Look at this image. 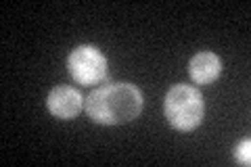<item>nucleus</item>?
Returning a JSON list of instances; mask_svg holds the SVG:
<instances>
[{
    "label": "nucleus",
    "instance_id": "1",
    "mask_svg": "<svg viewBox=\"0 0 251 167\" xmlns=\"http://www.w3.org/2000/svg\"><path fill=\"white\" fill-rule=\"evenodd\" d=\"M145 96L130 82H111L92 90L84 100L88 117L99 125H122L143 113Z\"/></svg>",
    "mask_w": 251,
    "mask_h": 167
},
{
    "label": "nucleus",
    "instance_id": "6",
    "mask_svg": "<svg viewBox=\"0 0 251 167\" xmlns=\"http://www.w3.org/2000/svg\"><path fill=\"white\" fill-rule=\"evenodd\" d=\"M234 159H237L239 165H251V140L245 138L241 140L237 146H234Z\"/></svg>",
    "mask_w": 251,
    "mask_h": 167
},
{
    "label": "nucleus",
    "instance_id": "2",
    "mask_svg": "<svg viewBox=\"0 0 251 167\" xmlns=\"http://www.w3.org/2000/svg\"><path fill=\"white\" fill-rule=\"evenodd\" d=\"M163 113L172 128L178 132H193L205 117V102L197 88L188 84H176L166 94Z\"/></svg>",
    "mask_w": 251,
    "mask_h": 167
},
{
    "label": "nucleus",
    "instance_id": "5",
    "mask_svg": "<svg viewBox=\"0 0 251 167\" xmlns=\"http://www.w3.org/2000/svg\"><path fill=\"white\" fill-rule=\"evenodd\" d=\"M188 75L195 84L209 86L222 75V61L216 52L201 50L188 61Z\"/></svg>",
    "mask_w": 251,
    "mask_h": 167
},
{
    "label": "nucleus",
    "instance_id": "3",
    "mask_svg": "<svg viewBox=\"0 0 251 167\" xmlns=\"http://www.w3.org/2000/svg\"><path fill=\"white\" fill-rule=\"evenodd\" d=\"M67 71L80 86H97L107 77L109 61L97 46L80 44L69 52Z\"/></svg>",
    "mask_w": 251,
    "mask_h": 167
},
{
    "label": "nucleus",
    "instance_id": "4",
    "mask_svg": "<svg viewBox=\"0 0 251 167\" xmlns=\"http://www.w3.org/2000/svg\"><path fill=\"white\" fill-rule=\"evenodd\" d=\"M46 109L57 119H74L84 109V98L72 86H57L46 96Z\"/></svg>",
    "mask_w": 251,
    "mask_h": 167
}]
</instances>
